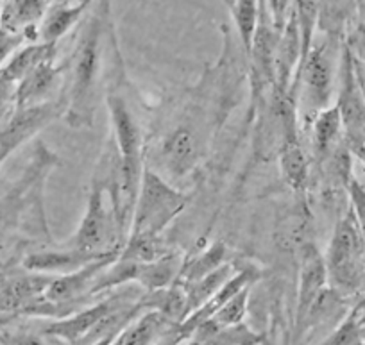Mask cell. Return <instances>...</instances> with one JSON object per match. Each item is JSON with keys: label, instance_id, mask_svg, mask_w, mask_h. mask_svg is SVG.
I'll return each mask as SVG.
<instances>
[{"label": "cell", "instance_id": "cell-21", "mask_svg": "<svg viewBox=\"0 0 365 345\" xmlns=\"http://www.w3.org/2000/svg\"><path fill=\"white\" fill-rule=\"evenodd\" d=\"M249 295H251V287L244 288V290L238 292L235 297H231L210 320H213V322L219 324V326H235V324H242L244 322L245 315H247Z\"/></svg>", "mask_w": 365, "mask_h": 345}, {"label": "cell", "instance_id": "cell-20", "mask_svg": "<svg viewBox=\"0 0 365 345\" xmlns=\"http://www.w3.org/2000/svg\"><path fill=\"white\" fill-rule=\"evenodd\" d=\"M361 324L356 308H351L342 320L336 324L335 329L324 338L319 345H361Z\"/></svg>", "mask_w": 365, "mask_h": 345}, {"label": "cell", "instance_id": "cell-8", "mask_svg": "<svg viewBox=\"0 0 365 345\" xmlns=\"http://www.w3.org/2000/svg\"><path fill=\"white\" fill-rule=\"evenodd\" d=\"M142 295V292H115V294L101 299L96 304L81 308L79 311L72 313V315L65 316V319L52 320V322H48L47 326L41 329V334L59 338V340L66 341L68 345H76L77 341L83 340V338L86 336L104 316L110 315L113 309L120 308V306L124 304H129V302L140 301Z\"/></svg>", "mask_w": 365, "mask_h": 345}, {"label": "cell", "instance_id": "cell-10", "mask_svg": "<svg viewBox=\"0 0 365 345\" xmlns=\"http://www.w3.org/2000/svg\"><path fill=\"white\" fill-rule=\"evenodd\" d=\"M56 0H2L0 31L26 38L27 43L38 41L40 26Z\"/></svg>", "mask_w": 365, "mask_h": 345}, {"label": "cell", "instance_id": "cell-17", "mask_svg": "<svg viewBox=\"0 0 365 345\" xmlns=\"http://www.w3.org/2000/svg\"><path fill=\"white\" fill-rule=\"evenodd\" d=\"M227 245H224L222 242H213L205 252L197 254L195 258H185L181 267V272L175 283L179 284H188L194 283V281L202 279L208 274L215 272L217 269L224 267L227 262Z\"/></svg>", "mask_w": 365, "mask_h": 345}, {"label": "cell", "instance_id": "cell-25", "mask_svg": "<svg viewBox=\"0 0 365 345\" xmlns=\"http://www.w3.org/2000/svg\"><path fill=\"white\" fill-rule=\"evenodd\" d=\"M16 109V84L0 77V122Z\"/></svg>", "mask_w": 365, "mask_h": 345}, {"label": "cell", "instance_id": "cell-13", "mask_svg": "<svg viewBox=\"0 0 365 345\" xmlns=\"http://www.w3.org/2000/svg\"><path fill=\"white\" fill-rule=\"evenodd\" d=\"M307 133L310 135V165L314 172L344 142L342 120L336 105L333 104L319 113Z\"/></svg>", "mask_w": 365, "mask_h": 345}, {"label": "cell", "instance_id": "cell-4", "mask_svg": "<svg viewBox=\"0 0 365 345\" xmlns=\"http://www.w3.org/2000/svg\"><path fill=\"white\" fill-rule=\"evenodd\" d=\"M188 202V193L145 165L128 237H163L165 229L187 210Z\"/></svg>", "mask_w": 365, "mask_h": 345}, {"label": "cell", "instance_id": "cell-31", "mask_svg": "<svg viewBox=\"0 0 365 345\" xmlns=\"http://www.w3.org/2000/svg\"><path fill=\"white\" fill-rule=\"evenodd\" d=\"M356 2H358V8H364L365 6V0H356Z\"/></svg>", "mask_w": 365, "mask_h": 345}, {"label": "cell", "instance_id": "cell-23", "mask_svg": "<svg viewBox=\"0 0 365 345\" xmlns=\"http://www.w3.org/2000/svg\"><path fill=\"white\" fill-rule=\"evenodd\" d=\"M0 345H45L43 334L26 329L0 327Z\"/></svg>", "mask_w": 365, "mask_h": 345}, {"label": "cell", "instance_id": "cell-28", "mask_svg": "<svg viewBox=\"0 0 365 345\" xmlns=\"http://www.w3.org/2000/svg\"><path fill=\"white\" fill-rule=\"evenodd\" d=\"M356 59V58H354ZM356 70H358V76H360V83H361V88H364V93H365V70L361 68L360 63L356 61Z\"/></svg>", "mask_w": 365, "mask_h": 345}, {"label": "cell", "instance_id": "cell-6", "mask_svg": "<svg viewBox=\"0 0 365 345\" xmlns=\"http://www.w3.org/2000/svg\"><path fill=\"white\" fill-rule=\"evenodd\" d=\"M342 120L344 140L354 158L365 153V93L356 70V59L344 43L340 54L335 102Z\"/></svg>", "mask_w": 365, "mask_h": 345}, {"label": "cell", "instance_id": "cell-11", "mask_svg": "<svg viewBox=\"0 0 365 345\" xmlns=\"http://www.w3.org/2000/svg\"><path fill=\"white\" fill-rule=\"evenodd\" d=\"M63 84L65 65H56L54 61L41 63L16 86V109L54 101L63 93V90H59Z\"/></svg>", "mask_w": 365, "mask_h": 345}, {"label": "cell", "instance_id": "cell-7", "mask_svg": "<svg viewBox=\"0 0 365 345\" xmlns=\"http://www.w3.org/2000/svg\"><path fill=\"white\" fill-rule=\"evenodd\" d=\"M65 115L63 93L54 101L31 108L15 109L8 118L0 122V167L16 149L43 131L48 124Z\"/></svg>", "mask_w": 365, "mask_h": 345}, {"label": "cell", "instance_id": "cell-33", "mask_svg": "<svg viewBox=\"0 0 365 345\" xmlns=\"http://www.w3.org/2000/svg\"><path fill=\"white\" fill-rule=\"evenodd\" d=\"M66 2H68V0H66ZM73 2H76V0H73Z\"/></svg>", "mask_w": 365, "mask_h": 345}, {"label": "cell", "instance_id": "cell-2", "mask_svg": "<svg viewBox=\"0 0 365 345\" xmlns=\"http://www.w3.org/2000/svg\"><path fill=\"white\" fill-rule=\"evenodd\" d=\"M342 47L344 45L333 43L322 36L321 41H315L303 66L297 72L292 84V95L296 97L299 125L303 133L308 131L319 113L328 109L335 102Z\"/></svg>", "mask_w": 365, "mask_h": 345}, {"label": "cell", "instance_id": "cell-14", "mask_svg": "<svg viewBox=\"0 0 365 345\" xmlns=\"http://www.w3.org/2000/svg\"><path fill=\"white\" fill-rule=\"evenodd\" d=\"M96 0H68V2H54L51 11L43 19L40 26V38L38 41L58 45L61 38H65L73 27H79L86 13L90 11Z\"/></svg>", "mask_w": 365, "mask_h": 345}, {"label": "cell", "instance_id": "cell-27", "mask_svg": "<svg viewBox=\"0 0 365 345\" xmlns=\"http://www.w3.org/2000/svg\"><path fill=\"white\" fill-rule=\"evenodd\" d=\"M27 40L22 36H13V34L4 33V31H0V66L4 65L6 61L9 59V56L20 48L22 45H26Z\"/></svg>", "mask_w": 365, "mask_h": 345}, {"label": "cell", "instance_id": "cell-22", "mask_svg": "<svg viewBox=\"0 0 365 345\" xmlns=\"http://www.w3.org/2000/svg\"><path fill=\"white\" fill-rule=\"evenodd\" d=\"M347 200H349V207L353 211L354 218H356L361 237L365 240V185H361L356 177H353V181L349 182Z\"/></svg>", "mask_w": 365, "mask_h": 345}, {"label": "cell", "instance_id": "cell-16", "mask_svg": "<svg viewBox=\"0 0 365 345\" xmlns=\"http://www.w3.org/2000/svg\"><path fill=\"white\" fill-rule=\"evenodd\" d=\"M190 345H262L265 336L252 331L247 324L219 326L213 320H206L192 333Z\"/></svg>", "mask_w": 365, "mask_h": 345}, {"label": "cell", "instance_id": "cell-3", "mask_svg": "<svg viewBox=\"0 0 365 345\" xmlns=\"http://www.w3.org/2000/svg\"><path fill=\"white\" fill-rule=\"evenodd\" d=\"M328 287L344 299L361 295L365 284V240L347 206L336 220L324 252Z\"/></svg>", "mask_w": 365, "mask_h": 345}, {"label": "cell", "instance_id": "cell-9", "mask_svg": "<svg viewBox=\"0 0 365 345\" xmlns=\"http://www.w3.org/2000/svg\"><path fill=\"white\" fill-rule=\"evenodd\" d=\"M297 308H296V333L294 344L301 333L304 320L310 313L322 292L328 288V272H326L324 252L312 240L303 242L299 245V258H297Z\"/></svg>", "mask_w": 365, "mask_h": 345}, {"label": "cell", "instance_id": "cell-1", "mask_svg": "<svg viewBox=\"0 0 365 345\" xmlns=\"http://www.w3.org/2000/svg\"><path fill=\"white\" fill-rule=\"evenodd\" d=\"M117 45L113 4L111 0H96L77 27L76 43L65 61L63 118L72 129L93 128L99 95Z\"/></svg>", "mask_w": 365, "mask_h": 345}, {"label": "cell", "instance_id": "cell-5", "mask_svg": "<svg viewBox=\"0 0 365 345\" xmlns=\"http://www.w3.org/2000/svg\"><path fill=\"white\" fill-rule=\"evenodd\" d=\"M124 244V235L120 231L113 206L108 199L106 188L99 179L91 177L83 218L68 242L59 245L84 254H108V252L122 251Z\"/></svg>", "mask_w": 365, "mask_h": 345}, {"label": "cell", "instance_id": "cell-26", "mask_svg": "<svg viewBox=\"0 0 365 345\" xmlns=\"http://www.w3.org/2000/svg\"><path fill=\"white\" fill-rule=\"evenodd\" d=\"M265 2L274 26L282 33L287 20H289L290 11H292V0H265Z\"/></svg>", "mask_w": 365, "mask_h": 345}, {"label": "cell", "instance_id": "cell-19", "mask_svg": "<svg viewBox=\"0 0 365 345\" xmlns=\"http://www.w3.org/2000/svg\"><path fill=\"white\" fill-rule=\"evenodd\" d=\"M227 8L237 29L238 41L247 54L258 22V0H227Z\"/></svg>", "mask_w": 365, "mask_h": 345}, {"label": "cell", "instance_id": "cell-15", "mask_svg": "<svg viewBox=\"0 0 365 345\" xmlns=\"http://www.w3.org/2000/svg\"><path fill=\"white\" fill-rule=\"evenodd\" d=\"M56 54H58V45L43 43V41L22 45L0 66V77L19 86L24 77L29 76L41 63L54 61Z\"/></svg>", "mask_w": 365, "mask_h": 345}, {"label": "cell", "instance_id": "cell-30", "mask_svg": "<svg viewBox=\"0 0 365 345\" xmlns=\"http://www.w3.org/2000/svg\"><path fill=\"white\" fill-rule=\"evenodd\" d=\"M361 341H364V345H365V326L361 327Z\"/></svg>", "mask_w": 365, "mask_h": 345}, {"label": "cell", "instance_id": "cell-12", "mask_svg": "<svg viewBox=\"0 0 365 345\" xmlns=\"http://www.w3.org/2000/svg\"><path fill=\"white\" fill-rule=\"evenodd\" d=\"M317 31L333 43L344 45L347 36L360 20L356 0H317Z\"/></svg>", "mask_w": 365, "mask_h": 345}, {"label": "cell", "instance_id": "cell-24", "mask_svg": "<svg viewBox=\"0 0 365 345\" xmlns=\"http://www.w3.org/2000/svg\"><path fill=\"white\" fill-rule=\"evenodd\" d=\"M346 43L347 47L351 48L354 58H356V61L360 63L361 68L365 70V22L364 20H358V24L353 27L349 36H347Z\"/></svg>", "mask_w": 365, "mask_h": 345}, {"label": "cell", "instance_id": "cell-18", "mask_svg": "<svg viewBox=\"0 0 365 345\" xmlns=\"http://www.w3.org/2000/svg\"><path fill=\"white\" fill-rule=\"evenodd\" d=\"M235 265L233 263H226L224 267L217 269L215 272L208 274L202 279L194 281V283L181 284L185 288V294H187V316L190 315L192 311H195L197 308H201L205 302H208L220 288L224 287L227 279L235 274Z\"/></svg>", "mask_w": 365, "mask_h": 345}, {"label": "cell", "instance_id": "cell-29", "mask_svg": "<svg viewBox=\"0 0 365 345\" xmlns=\"http://www.w3.org/2000/svg\"><path fill=\"white\" fill-rule=\"evenodd\" d=\"M360 20H364L365 22V6L364 8H360Z\"/></svg>", "mask_w": 365, "mask_h": 345}, {"label": "cell", "instance_id": "cell-32", "mask_svg": "<svg viewBox=\"0 0 365 345\" xmlns=\"http://www.w3.org/2000/svg\"><path fill=\"white\" fill-rule=\"evenodd\" d=\"M56 2H66V0H56Z\"/></svg>", "mask_w": 365, "mask_h": 345}]
</instances>
